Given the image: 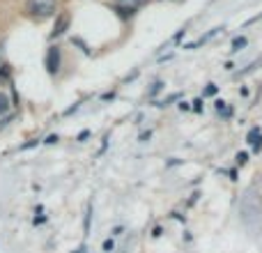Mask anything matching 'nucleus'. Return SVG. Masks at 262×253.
<instances>
[{
  "label": "nucleus",
  "mask_w": 262,
  "mask_h": 253,
  "mask_svg": "<svg viewBox=\"0 0 262 253\" xmlns=\"http://www.w3.org/2000/svg\"><path fill=\"white\" fill-rule=\"evenodd\" d=\"M246 44H249V39H246V37H235V39H232V44H230V49L232 51H235V53H237V51H242V49H244V46Z\"/></svg>",
  "instance_id": "nucleus-6"
},
{
  "label": "nucleus",
  "mask_w": 262,
  "mask_h": 253,
  "mask_svg": "<svg viewBox=\"0 0 262 253\" xmlns=\"http://www.w3.org/2000/svg\"><path fill=\"white\" fill-rule=\"evenodd\" d=\"M37 145V140H30V143H26V145H21V150H28V147H35Z\"/></svg>",
  "instance_id": "nucleus-20"
},
{
  "label": "nucleus",
  "mask_w": 262,
  "mask_h": 253,
  "mask_svg": "<svg viewBox=\"0 0 262 253\" xmlns=\"http://www.w3.org/2000/svg\"><path fill=\"white\" fill-rule=\"evenodd\" d=\"M193 111H195V113H200V111H203V101H200V99L193 101Z\"/></svg>",
  "instance_id": "nucleus-16"
},
{
  "label": "nucleus",
  "mask_w": 262,
  "mask_h": 253,
  "mask_svg": "<svg viewBox=\"0 0 262 253\" xmlns=\"http://www.w3.org/2000/svg\"><path fill=\"white\" fill-rule=\"evenodd\" d=\"M149 136H152V131H143V134H140V136H138V140H143V143H145V140H147V138H149Z\"/></svg>",
  "instance_id": "nucleus-18"
},
{
  "label": "nucleus",
  "mask_w": 262,
  "mask_h": 253,
  "mask_svg": "<svg viewBox=\"0 0 262 253\" xmlns=\"http://www.w3.org/2000/svg\"><path fill=\"white\" fill-rule=\"evenodd\" d=\"M44 143H46V145H53V143H58V136H55V134L46 136V138H44Z\"/></svg>",
  "instance_id": "nucleus-14"
},
{
  "label": "nucleus",
  "mask_w": 262,
  "mask_h": 253,
  "mask_svg": "<svg viewBox=\"0 0 262 253\" xmlns=\"http://www.w3.org/2000/svg\"><path fill=\"white\" fill-rule=\"evenodd\" d=\"M9 106H12V101H9V97L5 95V92H0V118L9 113Z\"/></svg>",
  "instance_id": "nucleus-5"
},
{
  "label": "nucleus",
  "mask_w": 262,
  "mask_h": 253,
  "mask_svg": "<svg viewBox=\"0 0 262 253\" xmlns=\"http://www.w3.org/2000/svg\"><path fill=\"white\" fill-rule=\"evenodd\" d=\"M55 9H58V0H28L26 3V12L37 21L53 16Z\"/></svg>",
  "instance_id": "nucleus-1"
},
{
  "label": "nucleus",
  "mask_w": 262,
  "mask_h": 253,
  "mask_svg": "<svg viewBox=\"0 0 262 253\" xmlns=\"http://www.w3.org/2000/svg\"><path fill=\"white\" fill-rule=\"evenodd\" d=\"M88 138H90V131H81V134H78V140H81V143L88 140Z\"/></svg>",
  "instance_id": "nucleus-17"
},
{
  "label": "nucleus",
  "mask_w": 262,
  "mask_h": 253,
  "mask_svg": "<svg viewBox=\"0 0 262 253\" xmlns=\"http://www.w3.org/2000/svg\"><path fill=\"white\" fill-rule=\"evenodd\" d=\"M104 251H106V253L113 251V240H106V242H104Z\"/></svg>",
  "instance_id": "nucleus-15"
},
{
  "label": "nucleus",
  "mask_w": 262,
  "mask_h": 253,
  "mask_svg": "<svg viewBox=\"0 0 262 253\" xmlns=\"http://www.w3.org/2000/svg\"><path fill=\"white\" fill-rule=\"evenodd\" d=\"M90 223H92V205H88V214H85V233L90 230Z\"/></svg>",
  "instance_id": "nucleus-10"
},
{
  "label": "nucleus",
  "mask_w": 262,
  "mask_h": 253,
  "mask_svg": "<svg viewBox=\"0 0 262 253\" xmlns=\"http://www.w3.org/2000/svg\"><path fill=\"white\" fill-rule=\"evenodd\" d=\"M115 12H118V14H122L124 18H129V16H134V12H136V9H131V7H122V5H118V7H115Z\"/></svg>",
  "instance_id": "nucleus-8"
},
{
  "label": "nucleus",
  "mask_w": 262,
  "mask_h": 253,
  "mask_svg": "<svg viewBox=\"0 0 262 253\" xmlns=\"http://www.w3.org/2000/svg\"><path fill=\"white\" fill-rule=\"evenodd\" d=\"M60 62H62L60 49H58V46H49V51H46V60H44V65H46V72H49L51 76H55V74H58Z\"/></svg>",
  "instance_id": "nucleus-2"
},
{
  "label": "nucleus",
  "mask_w": 262,
  "mask_h": 253,
  "mask_svg": "<svg viewBox=\"0 0 262 253\" xmlns=\"http://www.w3.org/2000/svg\"><path fill=\"white\" fill-rule=\"evenodd\" d=\"M161 90H163V83L157 81V83H152V88H149V95H154V92H161Z\"/></svg>",
  "instance_id": "nucleus-11"
},
{
  "label": "nucleus",
  "mask_w": 262,
  "mask_h": 253,
  "mask_svg": "<svg viewBox=\"0 0 262 253\" xmlns=\"http://www.w3.org/2000/svg\"><path fill=\"white\" fill-rule=\"evenodd\" d=\"M72 41H74V44H78V46H81V49L85 51V53H90V49H88V46H85V41H81V39H78V37H74Z\"/></svg>",
  "instance_id": "nucleus-13"
},
{
  "label": "nucleus",
  "mask_w": 262,
  "mask_h": 253,
  "mask_svg": "<svg viewBox=\"0 0 262 253\" xmlns=\"http://www.w3.org/2000/svg\"><path fill=\"white\" fill-rule=\"evenodd\" d=\"M122 233H124V228L120 226V228H113V233H111V235H113V237H118V235H122Z\"/></svg>",
  "instance_id": "nucleus-19"
},
{
  "label": "nucleus",
  "mask_w": 262,
  "mask_h": 253,
  "mask_svg": "<svg viewBox=\"0 0 262 253\" xmlns=\"http://www.w3.org/2000/svg\"><path fill=\"white\" fill-rule=\"evenodd\" d=\"M246 140H249V143H253V150H255V152H260V150H262V134H260V129H258V126L249 131V136H246Z\"/></svg>",
  "instance_id": "nucleus-4"
},
{
  "label": "nucleus",
  "mask_w": 262,
  "mask_h": 253,
  "mask_svg": "<svg viewBox=\"0 0 262 253\" xmlns=\"http://www.w3.org/2000/svg\"><path fill=\"white\" fill-rule=\"evenodd\" d=\"M219 92V86H214V83H209L207 88H205V97H212V95H216Z\"/></svg>",
  "instance_id": "nucleus-9"
},
{
  "label": "nucleus",
  "mask_w": 262,
  "mask_h": 253,
  "mask_svg": "<svg viewBox=\"0 0 262 253\" xmlns=\"http://www.w3.org/2000/svg\"><path fill=\"white\" fill-rule=\"evenodd\" d=\"M246 161H249V154H246V152H239V154H237V163H239V166H244Z\"/></svg>",
  "instance_id": "nucleus-12"
},
{
  "label": "nucleus",
  "mask_w": 262,
  "mask_h": 253,
  "mask_svg": "<svg viewBox=\"0 0 262 253\" xmlns=\"http://www.w3.org/2000/svg\"><path fill=\"white\" fill-rule=\"evenodd\" d=\"M161 233H163L161 228H154V230H152V235H154V237H161Z\"/></svg>",
  "instance_id": "nucleus-22"
},
{
  "label": "nucleus",
  "mask_w": 262,
  "mask_h": 253,
  "mask_svg": "<svg viewBox=\"0 0 262 253\" xmlns=\"http://www.w3.org/2000/svg\"><path fill=\"white\" fill-rule=\"evenodd\" d=\"M122 7H131V9H136L138 5H143V3H147V0H118Z\"/></svg>",
  "instance_id": "nucleus-7"
},
{
  "label": "nucleus",
  "mask_w": 262,
  "mask_h": 253,
  "mask_svg": "<svg viewBox=\"0 0 262 253\" xmlns=\"http://www.w3.org/2000/svg\"><path fill=\"white\" fill-rule=\"evenodd\" d=\"M44 221H46V217L41 214V217H37V219H35V226H39V223H44Z\"/></svg>",
  "instance_id": "nucleus-21"
},
{
  "label": "nucleus",
  "mask_w": 262,
  "mask_h": 253,
  "mask_svg": "<svg viewBox=\"0 0 262 253\" xmlns=\"http://www.w3.org/2000/svg\"><path fill=\"white\" fill-rule=\"evenodd\" d=\"M67 26H69V16L67 14H62V16H58V21H55V26H53V30H51V39H55V37H60L64 30H67Z\"/></svg>",
  "instance_id": "nucleus-3"
}]
</instances>
